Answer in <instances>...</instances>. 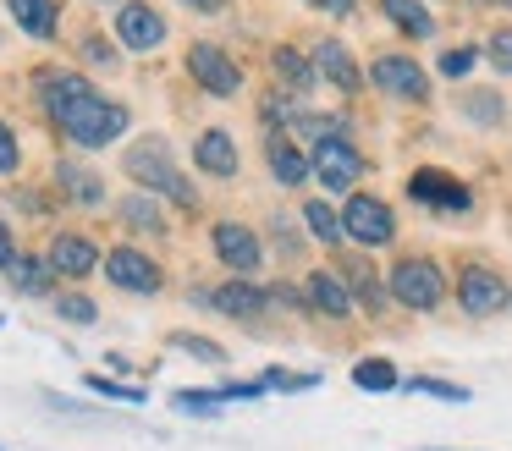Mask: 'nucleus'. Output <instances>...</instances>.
<instances>
[{
    "label": "nucleus",
    "mask_w": 512,
    "mask_h": 451,
    "mask_svg": "<svg viewBox=\"0 0 512 451\" xmlns=\"http://www.w3.org/2000/svg\"><path fill=\"white\" fill-rule=\"evenodd\" d=\"M122 171L133 176L138 187H149V193H166L171 204H182V209L199 204L193 182L177 171V160H171V143H166V138H138L133 149L122 154Z\"/></svg>",
    "instance_id": "1"
},
{
    "label": "nucleus",
    "mask_w": 512,
    "mask_h": 451,
    "mask_svg": "<svg viewBox=\"0 0 512 451\" xmlns=\"http://www.w3.org/2000/svg\"><path fill=\"white\" fill-rule=\"evenodd\" d=\"M386 292H391V303L413 308V314H430L446 297V270L435 259H424V253H402L386 275Z\"/></svg>",
    "instance_id": "2"
},
{
    "label": "nucleus",
    "mask_w": 512,
    "mask_h": 451,
    "mask_svg": "<svg viewBox=\"0 0 512 451\" xmlns=\"http://www.w3.org/2000/svg\"><path fill=\"white\" fill-rule=\"evenodd\" d=\"M127 105H111V99H100V94H89L83 105H72L67 116H56V127L67 132L78 149H105V143H116L127 132Z\"/></svg>",
    "instance_id": "3"
},
{
    "label": "nucleus",
    "mask_w": 512,
    "mask_h": 451,
    "mask_svg": "<svg viewBox=\"0 0 512 451\" xmlns=\"http://www.w3.org/2000/svg\"><path fill=\"white\" fill-rule=\"evenodd\" d=\"M452 292H457V308H463L468 319H496L512 308V281L496 275L490 264H463Z\"/></svg>",
    "instance_id": "4"
},
{
    "label": "nucleus",
    "mask_w": 512,
    "mask_h": 451,
    "mask_svg": "<svg viewBox=\"0 0 512 451\" xmlns=\"http://www.w3.org/2000/svg\"><path fill=\"white\" fill-rule=\"evenodd\" d=\"M342 231L358 242V248H386V242H397V215H391V204L386 198H375V193H347V204H342Z\"/></svg>",
    "instance_id": "5"
},
{
    "label": "nucleus",
    "mask_w": 512,
    "mask_h": 451,
    "mask_svg": "<svg viewBox=\"0 0 512 451\" xmlns=\"http://www.w3.org/2000/svg\"><path fill=\"white\" fill-rule=\"evenodd\" d=\"M364 83H375L380 94H391V99H408V105H424V99H430V72H424L413 55H375Z\"/></svg>",
    "instance_id": "6"
},
{
    "label": "nucleus",
    "mask_w": 512,
    "mask_h": 451,
    "mask_svg": "<svg viewBox=\"0 0 512 451\" xmlns=\"http://www.w3.org/2000/svg\"><path fill=\"white\" fill-rule=\"evenodd\" d=\"M309 160H314V176H320L325 193H358V176L369 171V160H364V154H358L347 138L309 149Z\"/></svg>",
    "instance_id": "7"
},
{
    "label": "nucleus",
    "mask_w": 512,
    "mask_h": 451,
    "mask_svg": "<svg viewBox=\"0 0 512 451\" xmlns=\"http://www.w3.org/2000/svg\"><path fill=\"white\" fill-rule=\"evenodd\" d=\"M188 72H193V83H199L204 94H215V99H232L237 88H243V66H237L221 44H193Z\"/></svg>",
    "instance_id": "8"
},
{
    "label": "nucleus",
    "mask_w": 512,
    "mask_h": 451,
    "mask_svg": "<svg viewBox=\"0 0 512 451\" xmlns=\"http://www.w3.org/2000/svg\"><path fill=\"white\" fill-rule=\"evenodd\" d=\"M408 193H413V204L441 209V215H468V209H474L468 187L457 182V176L435 171V165H424V171H413V176H408Z\"/></svg>",
    "instance_id": "9"
},
{
    "label": "nucleus",
    "mask_w": 512,
    "mask_h": 451,
    "mask_svg": "<svg viewBox=\"0 0 512 451\" xmlns=\"http://www.w3.org/2000/svg\"><path fill=\"white\" fill-rule=\"evenodd\" d=\"M210 242H215V259H221L226 270H237V275H254L259 259H265V248H259V231L243 226V220H215Z\"/></svg>",
    "instance_id": "10"
},
{
    "label": "nucleus",
    "mask_w": 512,
    "mask_h": 451,
    "mask_svg": "<svg viewBox=\"0 0 512 451\" xmlns=\"http://www.w3.org/2000/svg\"><path fill=\"white\" fill-rule=\"evenodd\" d=\"M199 303L221 308V314H232V319H259L276 297H270V286H254L248 275H237V281L215 286V292H199Z\"/></svg>",
    "instance_id": "11"
},
{
    "label": "nucleus",
    "mask_w": 512,
    "mask_h": 451,
    "mask_svg": "<svg viewBox=\"0 0 512 451\" xmlns=\"http://www.w3.org/2000/svg\"><path fill=\"white\" fill-rule=\"evenodd\" d=\"M105 275H111V286H122V292H138V297H149V292H160V264L149 259V253H138V248H116L111 259H105Z\"/></svg>",
    "instance_id": "12"
},
{
    "label": "nucleus",
    "mask_w": 512,
    "mask_h": 451,
    "mask_svg": "<svg viewBox=\"0 0 512 451\" xmlns=\"http://www.w3.org/2000/svg\"><path fill=\"white\" fill-rule=\"evenodd\" d=\"M116 39L127 50H155V44H166V17L144 0H127V6H116Z\"/></svg>",
    "instance_id": "13"
},
{
    "label": "nucleus",
    "mask_w": 512,
    "mask_h": 451,
    "mask_svg": "<svg viewBox=\"0 0 512 451\" xmlns=\"http://www.w3.org/2000/svg\"><path fill=\"white\" fill-rule=\"evenodd\" d=\"M50 270L56 275H72V281H83V275L100 264V248H94V237H83V231H61V237H50Z\"/></svg>",
    "instance_id": "14"
},
{
    "label": "nucleus",
    "mask_w": 512,
    "mask_h": 451,
    "mask_svg": "<svg viewBox=\"0 0 512 451\" xmlns=\"http://www.w3.org/2000/svg\"><path fill=\"white\" fill-rule=\"evenodd\" d=\"M303 303H309L314 314H325V319L353 314V292H347V281L336 270H314L309 281H303Z\"/></svg>",
    "instance_id": "15"
},
{
    "label": "nucleus",
    "mask_w": 512,
    "mask_h": 451,
    "mask_svg": "<svg viewBox=\"0 0 512 451\" xmlns=\"http://www.w3.org/2000/svg\"><path fill=\"white\" fill-rule=\"evenodd\" d=\"M309 61H314V72H320V83L342 88V94H358V88H364V72H358V61H353V50H347V44L325 39Z\"/></svg>",
    "instance_id": "16"
},
{
    "label": "nucleus",
    "mask_w": 512,
    "mask_h": 451,
    "mask_svg": "<svg viewBox=\"0 0 512 451\" xmlns=\"http://www.w3.org/2000/svg\"><path fill=\"white\" fill-rule=\"evenodd\" d=\"M89 94H94V83H89V77H78V72H45V77H39V105L50 110V121L67 116L72 105H83Z\"/></svg>",
    "instance_id": "17"
},
{
    "label": "nucleus",
    "mask_w": 512,
    "mask_h": 451,
    "mask_svg": "<svg viewBox=\"0 0 512 451\" xmlns=\"http://www.w3.org/2000/svg\"><path fill=\"white\" fill-rule=\"evenodd\" d=\"M193 165H199L204 176H237V143H232V132H221V127H210V132H199L193 138Z\"/></svg>",
    "instance_id": "18"
},
{
    "label": "nucleus",
    "mask_w": 512,
    "mask_h": 451,
    "mask_svg": "<svg viewBox=\"0 0 512 451\" xmlns=\"http://www.w3.org/2000/svg\"><path fill=\"white\" fill-rule=\"evenodd\" d=\"M270 176H276L281 187H303L314 176V160L292 138H270Z\"/></svg>",
    "instance_id": "19"
},
{
    "label": "nucleus",
    "mask_w": 512,
    "mask_h": 451,
    "mask_svg": "<svg viewBox=\"0 0 512 451\" xmlns=\"http://www.w3.org/2000/svg\"><path fill=\"white\" fill-rule=\"evenodd\" d=\"M336 275L347 281V292H353V303H364L369 314H380V308H386V297H391V292L375 281V270H369L364 259H342V264H336Z\"/></svg>",
    "instance_id": "20"
},
{
    "label": "nucleus",
    "mask_w": 512,
    "mask_h": 451,
    "mask_svg": "<svg viewBox=\"0 0 512 451\" xmlns=\"http://www.w3.org/2000/svg\"><path fill=\"white\" fill-rule=\"evenodd\" d=\"M6 6H12V22L28 39H56V22H61L56 0H6Z\"/></svg>",
    "instance_id": "21"
},
{
    "label": "nucleus",
    "mask_w": 512,
    "mask_h": 451,
    "mask_svg": "<svg viewBox=\"0 0 512 451\" xmlns=\"http://www.w3.org/2000/svg\"><path fill=\"white\" fill-rule=\"evenodd\" d=\"M270 66H276V83L292 88V94H309L314 83H320V72H314V61L303 50H292V44H281L276 55H270Z\"/></svg>",
    "instance_id": "22"
},
{
    "label": "nucleus",
    "mask_w": 512,
    "mask_h": 451,
    "mask_svg": "<svg viewBox=\"0 0 512 451\" xmlns=\"http://www.w3.org/2000/svg\"><path fill=\"white\" fill-rule=\"evenodd\" d=\"M56 182H61V193H67L72 204H83V209L105 204V182L89 171V165H72V160H61V165H56Z\"/></svg>",
    "instance_id": "23"
},
{
    "label": "nucleus",
    "mask_w": 512,
    "mask_h": 451,
    "mask_svg": "<svg viewBox=\"0 0 512 451\" xmlns=\"http://www.w3.org/2000/svg\"><path fill=\"white\" fill-rule=\"evenodd\" d=\"M122 220L133 231H149V237H166V209H160L155 193H127L122 198Z\"/></svg>",
    "instance_id": "24"
},
{
    "label": "nucleus",
    "mask_w": 512,
    "mask_h": 451,
    "mask_svg": "<svg viewBox=\"0 0 512 451\" xmlns=\"http://www.w3.org/2000/svg\"><path fill=\"white\" fill-rule=\"evenodd\" d=\"M380 11H386L408 39H430V33H435V17H430L424 0H380Z\"/></svg>",
    "instance_id": "25"
},
{
    "label": "nucleus",
    "mask_w": 512,
    "mask_h": 451,
    "mask_svg": "<svg viewBox=\"0 0 512 451\" xmlns=\"http://www.w3.org/2000/svg\"><path fill=\"white\" fill-rule=\"evenodd\" d=\"M457 110H463V121H474V127H501V94L496 88H468L463 99H457Z\"/></svg>",
    "instance_id": "26"
},
{
    "label": "nucleus",
    "mask_w": 512,
    "mask_h": 451,
    "mask_svg": "<svg viewBox=\"0 0 512 451\" xmlns=\"http://www.w3.org/2000/svg\"><path fill=\"white\" fill-rule=\"evenodd\" d=\"M303 226H309L314 242H325V248H336V242L347 237V231H342V215H336L325 198H309V204H303Z\"/></svg>",
    "instance_id": "27"
},
{
    "label": "nucleus",
    "mask_w": 512,
    "mask_h": 451,
    "mask_svg": "<svg viewBox=\"0 0 512 451\" xmlns=\"http://www.w3.org/2000/svg\"><path fill=\"white\" fill-rule=\"evenodd\" d=\"M292 138H309L314 149H320V143H336V138H347V116H314V110H303V116L292 121Z\"/></svg>",
    "instance_id": "28"
},
{
    "label": "nucleus",
    "mask_w": 512,
    "mask_h": 451,
    "mask_svg": "<svg viewBox=\"0 0 512 451\" xmlns=\"http://www.w3.org/2000/svg\"><path fill=\"white\" fill-rule=\"evenodd\" d=\"M12 281H17V292L45 297L50 286H56V270H50V259H17L12 264Z\"/></svg>",
    "instance_id": "29"
},
{
    "label": "nucleus",
    "mask_w": 512,
    "mask_h": 451,
    "mask_svg": "<svg viewBox=\"0 0 512 451\" xmlns=\"http://www.w3.org/2000/svg\"><path fill=\"white\" fill-rule=\"evenodd\" d=\"M353 385L358 391H397V363H386V358H358V369H353Z\"/></svg>",
    "instance_id": "30"
},
{
    "label": "nucleus",
    "mask_w": 512,
    "mask_h": 451,
    "mask_svg": "<svg viewBox=\"0 0 512 451\" xmlns=\"http://www.w3.org/2000/svg\"><path fill=\"white\" fill-rule=\"evenodd\" d=\"M479 66V50L474 44H457V50H441V61H435V72L441 77H452V83H463L468 72Z\"/></svg>",
    "instance_id": "31"
},
{
    "label": "nucleus",
    "mask_w": 512,
    "mask_h": 451,
    "mask_svg": "<svg viewBox=\"0 0 512 451\" xmlns=\"http://www.w3.org/2000/svg\"><path fill=\"white\" fill-rule=\"evenodd\" d=\"M56 314L72 319V325H94V319H100V308H94L89 297H78V292H61L56 297Z\"/></svg>",
    "instance_id": "32"
},
{
    "label": "nucleus",
    "mask_w": 512,
    "mask_h": 451,
    "mask_svg": "<svg viewBox=\"0 0 512 451\" xmlns=\"http://www.w3.org/2000/svg\"><path fill=\"white\" fill-rule=\"evenodd\" d=\"M485 55H490V66H496L501 77H512V28H496L485 39Z\"/></svg>",
    "instance_id": "33"
},
{
    "label": "nucleus",
    "mask_w": 512,
    "mask_h": 451,
    "mask_svg": "<svg viewBox=\"0 0 512 451\" xmlns=\"http://www.w3.org/2000/svg\"><path fill=\"white\" fill-rule=\"evenodd\" d=\"M182 413H204V418H221V391H177Z\"/></svg>",
    "instance_id": "34"
},
{
    "label": "nucleus",
    "mask_w": 512,
    "mask_h": 451,
    "mask_svg": "<svg viewBox=\"0 0 512 451\" xmlns=\"http://www.w3.org/2000/svg\"><path fill=\"white\" fill-rule=\"evenodd\" d=\"M320 374H292V369H270L265 374V391H314Z\"/></svg>",
    "instance_id": "35"
},
{
    "label": "nucleus",
    "mask_w": 512,
    "mask_h": 451,
    "mask_svg": "<svg viewBox=\"0 0 512 451\" xmlns=\"http://www.w3.org/2000/svg\"><path fill=\"white\" fill-rule=\"evenodd\" d=\"M259 116H265V127H287V132H292V121H298L303 110H292V99H287V94H270Z\"/></svg>",
    "instance_id": "36"
},
{
    "label": "nucleus",
    "mask_w": 512,
    "mask_h": 451,
    "mask_svg": "<svg viewBox=\"0 0 512 451\" xmlns=\"http://www.w3.org/2000/svg\"><path fill=\"white\" fill-rule=\"evenodd\" d=\"M413 396H441V402H468L463 385H446V380H402Z\"/></svg>",
    "instance_id": "37"
},
{
    "label": "nucleus",
    "mask_w": 512,
    "mask_h": 451,
    "mask_svg": "<svg viewBox=\"0 0 512 451\" xmlns=\"http://www.w3.org/2000/svg\"><path fill=\"white\" fill-rule=\"evenodd\" d=\"M17 165H23V149H17V132L0 121V176H12Z\"/></svg>",
    "instance_id": "38"
},
{
    "label": "nucleus",
    "mask_w": 512,
    "mask_h": 451,
    "mask_svg": "<svg viewBox=\"0 0 512 451\" xmlns=\"http://www.w3.org/2000/svg\"><path fill=\"white\" fill-rule=\"evenodd\" d=\"M89 385H94L100 396H116V402H144V391H138V385H111L105 374H89Z\"/></svg>",
    "instance_id": "39"
},
{
    "label": "nucleus",
    "mask_w": 512,
    "mask_h": 451,
    "mask_svg": "<svg viewBox=\"0 0 512 451\" xmlns=\"http://www.w3.org/2000/svg\"><path fill=\"white\" fill-rule=\"evenodd\" d=\"M177 347H182V352H193V358H204V363H226V352L215 347V341H199V336H177Z\"/></svg>",
    "instance_id": "40"
},
{
    "label": "nucleus",
    "mask_w": 512,
    "mask_h": 451,
    "mask_svg": "<svg viewBox=\"0 0 512 451\" xmlns=\"http://www.w3.org/2000/svg\"><path fill=\"white\" fill-rule=\"evenodd\" d=\"M83 61H94V66H105V72H111V66H116V44H105V39H83Z\"/></svg>",
    "instance_id": "41"
},
{
    "label": "nucleus",
    "mask_w": 512,
    "mask_h": 451,
    "mask_svg": "<svg viewBox=\"0 0 512 451\" xmlns=\"http://www.w3.org/2000/svg\"><path fill=\"white\" fill-rule=\"evenodd\" d=\"M17 259H23V253H17V237H12V226L0 220V270H12Z\"/></svg>",
    "instance_id": "42"
},
{
    "label": "nucleus",
    "mask_w": 512,
    "mask_h": 451,
    "mask_svg": "<svg viewBox=\"0 0 512 451\" xmlns=\"http://www.w3.org/2000/svg\"><path fill=\"white\" fill-rule=\"evenodd\" d=\"M314 11H325V17H353L358 11V0H309Z\"/></svg>",
    "instance_id": "43"
},
{
    "label": "nucleus",
    "mask_w": 512,
    "mask_h": 451,
    "mask_svg": "<svg viewBox=\"0 0 512 451\" xmlns=\"http://www.w3.org/2000/svg\"><path fill=\"white\" fill-rule=\"evenodd\" d=\"M182 6H193V11H221L226 0H182Z\"/></svg>",
    "instance_id": "44"
},
{
    "label": "nucleus",
    "mask_w": 512,
    "mask_h": 451,
    "mask_svg": "<svg viewBox=\"0 0 512 451\" xmlns=\"http://www.w3.org/2000/svg\"><path fill=\"white\" fill-rule=\"evenodd\" d=\"M485 6H501V11H512V0H485Z\"/></svg>",
    "instance_id": "45"
}]
</instances>
